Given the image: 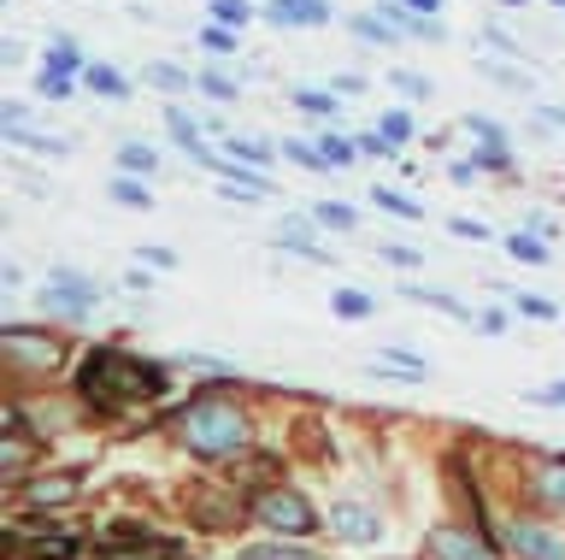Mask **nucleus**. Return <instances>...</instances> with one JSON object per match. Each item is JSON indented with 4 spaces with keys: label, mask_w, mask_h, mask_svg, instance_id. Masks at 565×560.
Here are the masks:
<instances>
[{
    "label": "nucleus",
    "mask_w": 565,
    "mask_h": 560,
    "mask_svg": "<svg viewBox=\"0 0 565 560\" xmlns=\"http://www.w3.org/2000/svg\"><path fill=\"white\" fill-rule=\"evenodd\" d=\"M430 554H441V560H494L483 542H471L466 531H454V525H436L430 531Z\"/></svg>",
    "instance_id": "39448f33"
},
{
    "label": "nucleus",
    "mask_w": 565,
    "mask_h": 560,
    "mask_svg": "<svg viewBox=\"0 0 565 560\" xmlns=\"http://www.w3.org/2000/svg\"><path fill=\"white\" fill-rule=\"evenodd\" d=\"M377 201L388 207V213H401V219H424V207L406 201V196H395V189H377Z\"/></svg>",
    "instance_id": "f3484780"
},
{
    "label": "nucleus",
    "mask_w": 565,
    "mask_h": 560,
    "mask_svg": "<svg viewBox=\"0 0 565 560\" xmlns=\"http://www.w3.org/2000/svg\"><path fill=\"white\" fill-rule=\"evenodd\" d=\"M106 196H113L118 207H153V196L141 183H130V178H113V183H106Z\"/></svg>",
    "instance_id": "f8f14e48"
},
{
    "label": "nucleus",
    "mask_w": 565,
    "mask_h": 560,
    "mask_svg": "<svg viewBox=\"0 0 565 560\" xmlns=\"http://www.w3.org/2000/svg\"><path fill=\"white\" fill-rule=\"evenodd\" d=\"M335 531H342L348 542H371V537H377V519L360 514L353 501H342V507H335Z\"/></svg>",
    "instance_id": "6e6552de"
},
{
    "label": "nucleus",
    "mask_w": 565,
    "mask_h": 560,
    "mask_svg": "<svg viewBox=\"0 0 565 560\" xmlns=\"http://www.w3.org/2000/svg\"><path fill=\"white\" fill-rule=\"evenodd\" d=\"M47 302L65 307V313H83V307H95V284L77 277V272H60V277H53V289H47Z\"/></svg>",
    "instance_id": "423d86ee"
},
{
    "label": "nucleus",
    "mask_w": 565,
    "mask_h": 560,
    "mask_svg": "<svg viewBox=\"0 0 565 560\" xmlns=\"http://www.w3.org/2000/svg\"><path fill=\"white\" fill-rule=\"evenodd\" d=\"M183 443L194 454H206V461H224V454L247 448V419H242V408L206 395V401H194L189 419H183Z\"/></svg>",
    "instance_id": "f257e3e1"
},
{
    "label": "nucleus",
    "mask_w": 565,
    "mask_h": 560,
    "mask_svg": "<svg viewBox=\"0 0 565 560\" xmlns=\"http://www.w3.org/2000/svg\"><path fill=\"white\" fill-rule=\"evenodd\" d=\"M201 89H206L212 101H236V83H230V77H218V72H206V77H201Z\"/></svg>",
    "instance_id": "393cba45"
},
{
    "label": "nucleus",
    "mask_w": 565,
    "mask_h": 560,
    "mask_svg": "<svg viewBox=\"0 0 565 560\" xmlns=\"http://www.w3.org/2000/svg\"><path fill=\"white\" fill-rule=\"evenodd\" d=\"M383 136H388V142H401V136H413V118H406V113H388V118H383Z\"/></svg>",
    "instance_id": "cd10ccee"
},
{
    "label": "nucleus",
    "mask_w": 565,
    "mask_h": 560,
    "mask_svg": "<svg viewBox=\"0 0 565 560\" xmlns=\"http://www.w3.org/2000/svg\"><path fill=\"white\" fill-rule=\"evenodd\" d=\"M289 154H295L300 166H324V154H318V148H307V142H289Z\"/></svg>",
    "instance_id": "2f4dec72"
},
{
    "label": "nucleus",
    "mask_w": 565,
    "mask_h": 560,
    "mask_svg": "<svg viewBox=\"0 0 565 560\" xmlns=\"http://www.w3.org/2000/svg\"><path fill=\"white\" fill-rule=\"evenodd\" d=\"M47 72H83V47L60 36V47H53V60H47Z\"/></svg>",
    "instance_id": "ddd939ff"
},
{
    "label": "nucleus",
    "mask_w": 565,
    "mask_h": 560,
    "mask_svg": "<svg viewBox=\"0 0 565 560\" xmlns=\"http://www.w3.org/2000/svg\"><path fill=\"white\" fill-rule=\"evenodd\" d=\"M254 519L265 525V531H277V537H307L318 525L307 496H295V489H265V496L254 501Z\"/></svg>",
    "instance_id": "f03ea898"
},
{
    "label": "nucleus",
    "mask_w": 565,
    "mask_h": 560,
    "mask_svg": "<svg viewBox=\"0 0 565 560\" xmlns=\"http://www.w3.org/2000/svg\"><path fill=\"white\" fill-rule=\"evenodd\" d=\"M395 89H406L413 101H424V95H430V77H418V72H395Z\"/></svg>",
    "instance_id": "a878e982"
},
{
    "label": "nucleus",
    "mask_w": 565,
    "mask_h": 560,
    "mask_svg": "<svg viewBox=\"0 0 565 560\" xmlns=\"http://www.w3.org/2000/svg\"><path fill=\"white\" fill-rule=\"evenodd\" d=\"M201 42L212 47V54H230V47H236V36H230V24H212V30H206Z\"/></svg>",
    "instance_id": "bb28decb"
},
{
    "label": "nucleus",
    "mask_w": 565,
    "mask_h": 560,
    "mask_svg": "<svg viewBox=\"0 0 565 560\" xmlns=\"http://www.w3.org/2000/svg\"><path fill=\"white\" fill-rule=\"evenodd\" d=\"M353 30H360V36H371V42H395V24H388V19H365V12H360V19H353Z\"/></svg>",
    "instance_id": "a211bd4d"
},
{
    "label": "nucleus",
    "mask_w": 565,
    "mask_h": 560,
    "mask_svg": "<svg viewBox=\"0 0 565 560\" xmlns=\"http://www.w3.org/2000/svg\"><path fill=\"white\" fill-rule=\"evenodd\" d=\"M536 489H542L547 501H565V466H542L536 472Z\"/></svg>",
    "instance_id": "4468645a"
},
{
    "label": "nucleus",
    "mask_w": 565,
    "mask_h": 560,
    "mask_svg": "<svg viewBox=\"0 0 565 560\" xmlns=\"http://www.w3.org/2000/svg\"><path fill=\"white\" fill-rule=\"evenodd\" d=\"M230 154H236V160H271V148L254 142V136H236V142H230Z\"/></svg>",
    "instance_id": "b1692460"
},
{
    "label": "nucleus",
    "mask_w": 565,
    "mask_h": 560,
    "mask_svg": "<svg viewBox=\"0 0 565 560\" xmlns=\"http://www.w3.org/2000/svg\"><path fill=\"white\" fill-rule=\"evenodd\" d=\"M507 249L519 260H530V266H542V260H547V249H542V242H530V236H507Z\"/></svg>",
    "instance_id": "4be33fe9"
},
{
    "label": "nucleus",
    "mask_w": 565,
    "mask_h": 560,
    "mask_svg": "<svg viewBox=\"0 0 565 560\" xmlns=\"http://www.w3.org/2000/svg\"><path fill=\"white\" fill-rule=\"evenodd\" d=\"M401 7H413V12H436L441 0H401Z\"/></svg>",
    "instance_id": "72a5a7b5"
},
{
    "label": "nucleus",
    "mask_w": 565,
    "mask_h": 560,
    "mask_svg": "<svg viewBox=\"0 0 565 560\" xmlns=\"http://www.w3.org/2000/svg\"><path fill=\"white\" fill-rule=\"evenodd\" d=\"M212 19H218V24H230V30H236V24L247 19V7H242V0H212Z\"/></svg>",
    "instance_id": "5701e85b"
},
{
    "label": "nucleus",
    "mask_w": 565,
    "mask_h": 560,
    "mask_svg": "<svg viewBox=\"0 0 565 560\" xmlns=\"http://www.w3.org/2000/svg\"><path fill=\"white\" fill-rule=\"evenodd\" d=\"M7 355H12V366H35V372H53V366L65 360V348L60 342H47V337H30V330H7Z\"/></svg>",
    "instance_id": "7ed1b4c3"
},
{
    "label": "nucleus",
    "mask_w": 565,
    "mask_h": 560,
    "mask_svg": "<svg viewBox=\"0 0 565 560\" xmlns=\"http://www.w3.org/2000/svg\"><path fill=\"white\" fill-rule=\"evenodd\" d=\"M242 560H312L307 549H289V542H265V549H247Z\"/></svg>",
    "instance_id": "2eb2a0df"
},
{
    "label": "nucleus",
    "mask_w": 565,
    "mask_h": 560,
    "mask_svg": "<svg viewBox=\"0 0 565 560\" xmlns=\"http://www.w3.org/2000/svg\"><path fill=\"white\" fill-rule=\"evenodd\" d=\"M401 295H406V302H430V307H441V313H454V319H471L466 302H454V295H436V289H424V284H401Z\"/></svg>",
    "instance_id": "9d476101"
},
{
    "label": "nucleus",
    "mask_w": 565,
    "mask_h": 560,
    "mask_svg": "<svg viewBox=\"0 0 565 560\" xmlns=\"http://www.w3.org/2000/svg\"><path fill=\"white\" fill-rule=\"evenodd\" d=\"M118 166H124V171H153V154L136 148V142H124V148H118Z\"/></svg>",
    "instance_id": "aec40b11"
},
{
    "label": "nucleus",
    "mask_w": 565,
    "mask_h": 560,
    "mask_svg": "<svg viewBox=\"0 0 565 560\" xmlns=\"http://www.w3.org/2000/svg\"><path fill=\"white\" fill-rule=\"evenodd\" d=\"M42 95L47 101H65V72H42Z\"/></svg>",
    "instance_id": "7c9ffc66"
},
{
    "label": "nucleus",
    "mask_w": 565,
    "mask_h": 560,
    "mask_svg": "<svg viewBox=\"0 0 565 560\" xmlns=\"http://www.w3.org/2000/svg\"><path fill=\"white\" fill-rule=\"evenodd\" d=\"M524 313H530V319H554V307H547V302H536V295H524V302H519Z\"/></svg>",
    "instance_id": "473e14b6"
},
{
    "label": "nucleus",
    "mask_w": 565,
    "mask_h": 560,
    "mask_svg": "<svg viewBox=\"0 0 565 560\" xmlns=\"http://www.w3.org/2000/svg\"><path fill=\"white\" fill-rule=\"evenodd\" d=\"M454 236H466V242H489V231L477 219H454Z\"/></svg>",
    "instance_id": "c756f323"
},
{
    "label": "nucleus",
    "mask_w": 565,
    "mask_h": 560,
    "mask_svg": "<svg viewBox=\"0 0 565 560\" xmlns=\"http://www.w3.org/2000/svg\"><path fill=\"white\" fill-rule=\"evenodd\" d=\"M547 118H554V125H565V113H559V107H554V113H547Z\"/></svg>",
    "instance_id": "f704fd0d"
},
{
    "label": "nucleus",
    "mask_w": 565,
    "mask_h": 560,
    "mask_svg": "<svg viewBox=\"0 0 565 560\" xmlns=\"http://www.w3.org/2000/svg\"><path fill=\"white\" fill-rule=\"evenodd\" d=\"M83 83H88L95 95H106V101H124V95H130V89H124V77L113 72V65H83Z\"/></svg>",
    "instance_id": "1a4fd4ad"
},
{
    "label": "nucleus",
    "mask_w": 565,
    "mask_h": 560,
    "mask_svg": "<svg viewBox=\"0 0 565 560\" xmlns=\"http://www.w3.org/2000/svg\"><path fill=\"white\" fill-rule=\"evenodd\" d=\"M559 7H565V0H559Z\"/></svg>",
    "instance_id": "e433bc0d"
},
{
    "label": "nucleus",
    "mask_w": 565,
    "mask_h": 560,
    "mask_svg": "<svg viewBox=\"0 0 565 560\" xmlns=\"http://www.w3.org/2000/svg\"><path fill=\"white\" fill-rule=\"evenodd\" d=\"M335 313H342V319H365V313H371V302H365L360 289H342V295H335Z\"/></svg>",
    "instance_id": "dca6fc26"
},
{
    "label": "nucleus",
    "mask_w": 565,
    "mask_h": 560,
    "mask_svg": "<svg viewBox=\"0 0 565 560\" xmlns=\"http://www.w3.org/2000/svg\"><path fill=\"white\" fill-rule=\"evenodd\" d=\"M324 160H330V166H348V160H353V148L342 142V136H324Z\"/></svg>",
    "instance_id": "c85d7f7f"
},
{
    "label": "nucleus",
    "mask_w": 565,
    "mask_h": 560,
    "mask_svg": "<svg viewBox=\"0 0 565 560\" xmlns=\"http://www.w3.org/2000/svg\"><path fill=\"white\" fill-rule=\"evenodd\" d=\"M501 7H524V0H501Z\"/></svg>",
    "instance_id": "c9c22d12"
},
{
    "label": "nucleus",
    "mask_w": 565,
    "mask_h": 560,
    "mask_svg": "<svg viewBox=\"0 0 565 560\" xmlns=\"http://www.w3.org/2000/svg\"><path fill=\"white\" fill-rule=\"evenodd\" d=\"M71 496H77V472H60V478H35V484L24 489L30 507H53V501H71Z\"/></svg>",
    "instance_id": "0eeeda50"
},
{
    "label": "nucleus",
    "mask_w": 565,
    "mask_h": 560,
    "mask_svg": "<svg viewBox=\"0 0 565 560\" xmlns=\"http://www.w3.org/2000/svg\"><path fill=\"white\" fill-rule=\"evenodd\" d=\"M295 107H300V113H318V118H324V113H335V101H330V95H318V89H295Z\"/></svg>",
    "instance_id": "6ab92c4d"
},
{
    "label": "nucleus",
    "mask_w": 565,
    "mask_h": 560,
    "mask_svg": "<svg viewBox=\"0 0 565 560\" xmlns=\"http://www.w3.org/2000/svg\"><path fill=\"white\" fill-rule=\"evenodd\" d=\"M318 224H330V231H353V213H348V207H335V201H324V207H318Z\"/></svg>",
    "instance_id": "412c9836"
},
{
    "label": "nucleus",
    "mask_w": 565,
    "mask_h": 560,
    "mask_svg": "<svg viewBox=\"0 0 565 560\" xmlns=\"http://www.w3.org/2000/svg\"><path fill=\"white\" fill-rule=\"evenodd\" d=\"M507 542L519 549L524 560H565V537H554L547 525H536V519H519L507 531Z\"/></svg>",
    "instance_id": "20e7f679"
},
{
    "label": "nucleus",
    "mask_w": 565,
    "mask_h": 560,
    "mask_svg": "<svg viewBox=\"0 0 565 560\" xmlns=\"http://www.w3.org/2000/svg\"><path fill=\"white\" fill-rule=\"evenodd\" d=\"M148 83H153V89H166V95H183L189 89V72H183V65L159 60V65H148Z\"/></svg>",
    "instance_id": "9b49d317"
}]
</instances>
